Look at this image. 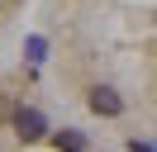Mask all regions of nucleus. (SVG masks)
Listing matches in <instances>:
<instances>
[{
  "instance_id": "1",
  "label": "nucleus",
  "mask_w": 157,
  "mask_h": 152,
  "mask_svg": "<svg viewBox=\"0 0 157 152\" xmlns=\"http://www.w3.org/2000/svg\"><path fill=\"white\" fill-rule=\"evenodd\" d=\"M86 100H90V109H95V114H105V119L124 114V100H119V90H109V86H95Z\"/></svg>"
},
{
  "instance_id": "2",
  "label": "nucleus",
  "mask_w": 157,
  "mask_h": 152,
  "mask_svg": "<svg viewBox=\"0 0 157 152\" xmlns=\"http://www.w3.org/2000/svg\"><path fill=\"white\" fill-rule=\"evenodd\" d=\"M43 128H48V124H43V114H38V109H19L14 133H19L24 142H38V138H43Z\"/></svg>"
},
{
  "instance_id": "3",
  "label": "nucleus",
  "mask_w": 157,
  "mask_h": 152,
  "mask_svg": "<svg viewBox=\"0 0 157 152\" xmlns=\"http://www.w3.org/2000/svg\"><path fill=\"white\" fill-rule=\"evenodd\" d=\"M57 152H86V138H81L76 128H62L57 133Z\"/></svg>"
}]
</instances>
